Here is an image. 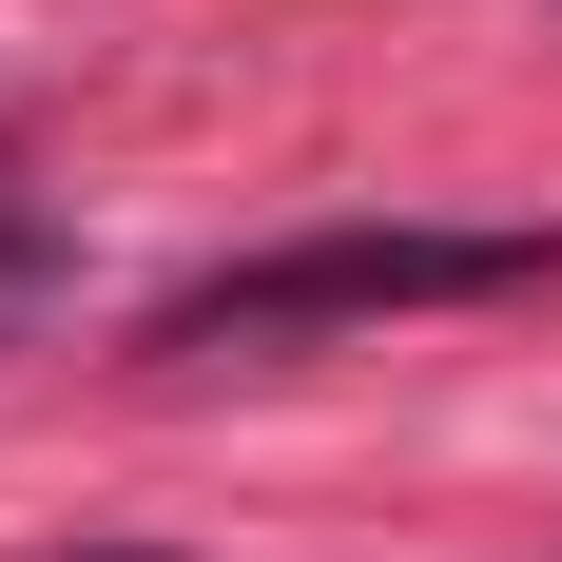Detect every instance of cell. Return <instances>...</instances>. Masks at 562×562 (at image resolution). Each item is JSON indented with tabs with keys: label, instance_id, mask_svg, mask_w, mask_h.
<instances>
[{
	"label": "cell",
	"instance_id": "cell-2",
	"mask_svg": "<svg viewBox=\"0 0 562 562\" xmlns=\"http://www.w3.org/2000/svg\"><path fill=\"white\" fill-rule=\"evenodd\" d=\"M20 291H40V252H20V233H0V311H20Z\"/></svg>",
	"mask_w": 562,
	"mask_h": 562
},
{
	"label": "cell",
	"instance_id": "cell-3",
	"mask_svg": "<svg viewBox=\"0 0 562 562\" xmlns=\"http://www.w3.org/2000/svg\"><path fill=\"white\" fill-rule=\"evenodd\" d=\"M98 562H136V543H98Z\"/></svg>",
	"mask_w": 562,
	"mask_h": 562
},
{
	"label": "cell",
	"instance_id": "cell-1",
	"mask_svg": "<svg viewBox=\"0 0 562 562\" xmlns=\"http://www.w3.org/2000/svg\"><path fill=\"white\" fill-rule=\"evenodd\" d=\"M562 233H311L272 272H214L175 311V349H233V330H349V311H485V291H543Z\"/></svg>",
	"mask_w": 562,
	"mask_h": 562
}]
</instances>
